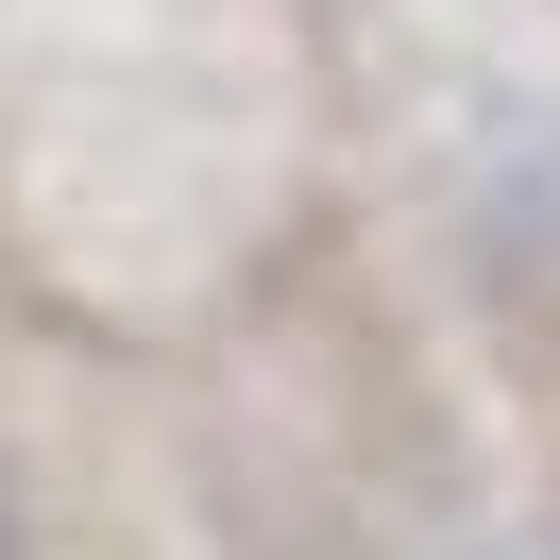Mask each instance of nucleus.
Returning a JSON list of instances; mask_svg holds the SVG:
<instances>
[{
	"label": "nucleus",
	"mask_w": 560,
	"mask_h": 560,
	"mask_svg": "<svg viewBox=\"0 0 560 560\" xmlns=\"http://www.w3.org/2000/svg\"><path fill=\"white\" fill-rule=\"evenodd\" d=\"M476 560H560V544H476Z\"/></svg>",
	"instance_id": "f257e3e1"
},
{
	"label": "nucleus",
	"mask_w": 560,
	"mask_h": 560,
	"mask_svg": "<svg viewBox=\"0 0 560 560\" xmlns=\"http://www.w3.org/2000/svg\"><path fill=\"white\" fill-rule=\"evenodd\" d=\"M0 560H18V510H0Z\"/></svg>",
	"instance_id": "f03ea898"
}]
</instances>
